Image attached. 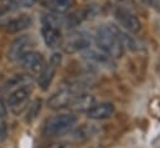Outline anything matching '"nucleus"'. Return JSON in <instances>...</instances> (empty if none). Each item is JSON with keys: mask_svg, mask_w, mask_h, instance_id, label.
<instances>
[{"mask_svg": "<svg viewBox=\"0 0 160 148\" xmlns=\"http://www.w3.org/2000/svg\"><path fill=\"white\" fill-rule=\"evenodd\" d=\"M95 44L100 51L111 58H120L124 55V46L116 36L112 25H102L96 30Z\"/></svg>", "mask_w": 160, "mask_h": 148, "instance_id": "f257e3e1", "label": "nucleus"}, {"mask_svg": "<svg viewBox=\"0 0 160 148\" xmlns=\"http://www.w3.org/2000/svg\"><path fill=\"white\" fill-rule=\"evenodd\" d=\"M78 117L74 113H59L48 118L42 126V134L46 137H61L69 133L76 124Z\"/></svg>", "mask_w": 160, "mask_h": 148, "instance_id": "f03ea898", "label": "nucleus"}, {"mask_svg": "<svg viewBox=\"0 0 160 148\" xmlns=\"http://www.w3.org/2000/svg\"><path fill=\"white\" fill-rule=\"evenodd\" d=\"M31 93H32L31 82L15 86L11 90V92H9L8 98H6V104L10 109V112L15 116L21 114L22 111H25V108L29 104Z\"/></svg>", "mask_w": 160, "mask_h": 148, "instance_id": "7ed1b4c3", "label": "nucleus"}, {"mask_svg": "<svg viewBox=\"0 0 160 148\" xmlns=\"http://www.w3.org/2000/svg\"><path fill=\"white\" fill-rule=\"evenodd\" d=\"M61 60H62L61 55L59 52H54L50 56L49 61L45 62L44 68L41 70V72L38 76V85L42 91H46L50 87V85L61 65Z\"/></svg>", "mask_w": 160, "mask_h": 148, "instance_id": "20e7f679", "label": "nucleus"}, {"mask_svg": "<svg viewBox=\"0 0 160 148\" xmlns=\"http://www.w3.org/2000/svg\"><path fill=\"white\" fill-rule=\"evenodd\" d=\"M78 95V91L75 90L74 86H62L61 88H59L58 91H55L48 99V107L54 109V111H59L62 108L69 107V104L71 103V101L75 98V96Z\"/></svg>", "mask_w": 160, "mask_h": 148, "instance_id": "39448f33", "label": "nucleus"}, {"mask_svg": "<svg viewBox=\"0 0 160 148\" xmlns=\"http://www.w3.org/2000/svg\"><path fill=\"white\" fill-rule=\"evenodd\" d=\"M35 41L31 35H22L15 39L8 50V58L10 61H19L26 52L31 51Z\"/></svg>", "mask_w": 160, "mask_h": 148, "instance_id": "423d86ee", "label": "nucleus"}, {"mask_svg": "<svg viewBox=\"0 0 160 148\" xmlns=\"http://www.w3.org/2000/svg\"><path fill=\"white\" fill-rule=\"evenodd\" d=\"M21 67L28 72V75H30L31 77L34 76H39V73L41 72V70L45 66V58L42 56V53L38 52V51H29L26 52L20 60H19Z\"/></svg>", "mask_w": 160, "mask_h": 148, "instance_id": "0eeeda50", "label": "nucleus"}, {"mask_svg": "<svg viewBox=\"0 0 160 148\" xmlns=\"http://www.w3.org/2000/svg\"><path fill=\"white\" fill-rule=\"evenodd\" d=\"M91 45L90 35H88L84 31H75L69 35V37L64 42V50L68 53H75L81 52L89 49Z\"/></svg>", "mask_w": 160, "mask_h": 148, "instance_id": "6e6552de", "label": "nucleus"}, {"mask_svg": "<svg viewBox=\"0 0 160 148\" xmlns=\"http://www.w3.org/2000/svg\"><path fill=\"white\" fill-rule=\"evenodd\" d=\"M40 32H41L45 45L49 49H58L59 46L62 45V35H61L59 26L41 22Z\"/></svg>", "mask_w": 160, "mask_h": 148, "instance_id": "1a4fd4ad", "label": "nucleus"}, {"mask_svg": "<svg viewBox=\"0 0 160 148\" xmlns=\"http://www.w3.org/2000/svg\"><path fill=\"white\" fill-rule=\"evenodd\" d=\"M115 19L119 22V25L122 26L128 32H138L141 27L139 19L132 12H130L129 10L122 9V7H120L115 11Z\"/></svg>", "mask_w": 160, "mask_h": 148, "instance_id": "9d476101", "label": "nucleus"}, {"mask_svg": "<svg viewBox=\"0 0 160 148\" xmlns=\"http://www.w3.org/2000/svg\"><path fill=\"white\" fill-rule=\"evenodd\" d=\"M114 104L111 102H101V103H95L89 111H86V116L90 119L94 121H102L112 116L114 113Z\"/></svg>", "mask_w": 160, "mask_h": 148, "instance_id": "9b49d317", "label": "nucleus"}, {"mask_svg": "<svg viewBox=\"0 0 160 148\" xmlns=\"http://www.w3.org/2000/svg\"><path fill=\"white\" fill-rule=\"evenodd\" d=\"M95 97L90 93H78L75 96V98L71 101V103L69 104V108L72 112L80 113V112H85L89 111L94 104H95Z\"/></svg>", "mask_w": 160, "mask_h": 148, "instance_id": "f8f14e48", "label": "nucleus"}, {"mask_svg": "<svg viewBox=\"0 0 160 148\" xmlns=\"http://www.w3.org/2000/svg\"><path fill=\"white\" fill-rule=\"evenodd\" d=\"M31 25H32V17L28 14H22L20 16L9 20L5 24V31L9 34H18L29 29Z\"/></svg>", "mask_w": 160, "mask_h": 148, "instance_id": "ddd939ff", "label": "nucleus"}, {"mask_svg": "<svg viewBox=\"0 0 160 148\" xmlns=\"http://www.w3.org/2000/svg\"><path fill=\"white\" fill-rule=\"evenodd\" d=\"M84 58L95 66H101L105 68H109L112 65V58L110 56H108L106 53H104L102 51L98 52V51H92V50L86 49L84 52Z\"/></svg>", "mask_w": 160, "mask_h": 148, "instance_id": "4468645a", "label": "nucleus"}, {"mask_svg": "<svg viewBox=\"0 0 160 148\" xmlns=\"http://www.w3.org/2000/svg\"><path fill=\"white\" fill-rule=\"evenodd\" d=\"M45 5L51 12L61 15L68 12L71 9V6L74 5V1L72 0H46Z\"/></svg>", "mask_w": 160, "mask_h": 148, "instance_id": "2eb2a0df", "label": "nucleus"}, {"mask_svg": "<svg viewBox=\"0 0 160 148\" xmlns=\"http://www.w3.org/2000/svg\"><path fill=\"white\" fill-rule=\"evenodd\" d=\"M26 109V117L25 121L28 123H31L32 121L36 119V117L39 116L40 111H41V99H34L32 102H29Z\"/></svg>", "mask_w": 160, "mask_h": 148, "instance_id": "dca6fc26", "label": "nucleus"}, {"mask_svg": "<svg viewBox=\"0 0 160 148\" xmlns=\"http://www.w3.org/2000/svg\"><path fill=\"white\" fill-rule=\"evenodd\" d=\"M8 136V127L5 121V111L0 103V142H2Z\"/></svg>", "mask_w": 160, "mask_h": 148, "instance_id": "f3484780", "label": "nucleus"}, {"mask_svg": "<svg viewBox=\"0 0 160 148\" xmlns=\"http://www.w3.org/2000/svg\"><path fill=\"white\" fill-rule=\"evenodd\" d=\"M11 11H12V9H11L6 2L1 4V5H0V19H1L2 16H5L8 12H11Z\"/></svg>", "mask_w": 160, "mask_h": 148, "instance_id": "a211bd4d", "label": "nucleus"}, {"mask_svg": "<svg viewBox=\"0 0 160 148\" xmlns=\"http://www.w3.org/2000/svg\"><path fill=\"white\" fill-rule=\"evenodd\" d=\"M45 148H69V144L68 143H64V142H58V143L49 144Z\"/></svg>", "mask_w": 160, "mask_h": 148, "instance_id": "6ab92c4d", "label": "nucleus"}, {"mask_svg": "<svg viewBox=\"0 0 160 148\" xmlns=\"http://www.w3.org/2000/svg\"><path fill=\"white\" fill-rule=\"evenodd\" d=\"M38 0H21V6L22 7H30L32 6Z\"/></svg>", "mask_w": 160, "mask_h": 148, "instance_id": "aec40b11", "label": "nucleus"}, {"mask_svg": "<svg viewBox=\"0 0 160 148\" xmlns=\"http://www.w3.org/2000/svg\"><path fill=\"white\" fill-rule=\"evenodd\" d=\"M0 76H1V70H0Z\"/></svg>", "mask_w": 160, "mask_h": 148, "instance_id": "412c9836", "label": "nucleus"}]
</instances>
